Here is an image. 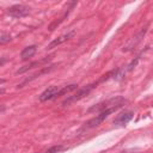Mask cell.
<instances>
[{
	"mask_svg": "<svg viewBox=\"0 0 153 153\" xmlns=\"http://www.w3.org/2000/svg\"><path fill=\"white\" fill-rule=\"evenodd\" d=\"M98 84H99V80H98V81H96V82H92V84H88V85L84 86V87H82V88H80V90H79V91H78L75 94L67 97V98H66V99L62 102V106L71 105V104H73V103L78 102V100L82 99L84 97H86L87 94H90V92H91L93 88H96Z\"/></svg>",
	"mask_w": 153,
	"mask_h": 153,
	"instance_id": "4",
	"label": "cell"
},
{
	"mask_svg": "<svg viewBox=\"0 0 153 153\" xmlns=\"http://www.w3.org/2000/svg\"><path fill=\"white\" fill-rule=\"evenodd\" d=\"M53 68H54V66H50L49 68H48V67H44V68H43V69H41L39 72H37V73H35V74H33V75H32L31 78H29V79H26V80H25V81H24V82H23V84H22V85H20L19 87H22V86H23L24 84H26L27 81H31V80H33L35 78H37V76H39V75H42V74H44V73H48V72H50V71H51Z\"/></svg>",
	"mask_w": 153,
	"mask_h": 153,
	"instance_id": "12",
	"label": "cell"
},
{
	"mask_svg": "<svg viewBox=\"0 0 153 153\" xmlns=\"http://www.w3.org/2000/svg\"><path fill=\"white\" fill-rule=\"evenodd\" d=\"M126 103H127V100H126L123 97L117 96V97H112V98H110V99H108V100L100 102V103H98V104L91 106V108L87 110V112H102L103 110H106V109L112 108V106H117V105L123 106Z\"/></svg>",
	"mask_w": 153,
	"mask_h": 153,
	"instance_id": "3",
	"label": "cell"
},
{
	"mask_svg": "<svg viewBox=\"0 0 153 153\" xmlns=\"http://www.w3.org/2000/svg\"><path fill=\"white\" fill-rule=\"evenodd\" d=\"M133 117H134V112L130 111V110H126V111L118 114L112 123L116 127H124V126H127L133 120Z\"/></svg>",
	"mask_w": 153,
	"mask_h": 153,
	"instance_id": "6",
	"label": "cell"
},
{
	"mask_svg": "<svg viewBox=\"0 0 153 153\" xmlns=\"http://www.w3.org/2000/svg\"><path fill=\"white\" fill-rule=\"evenodd\" d=\"M10 39H11V37H10L8 33H6V32H2V33H1V37H0V43H1V44H5V43L8 42Z\"/></svg>",
	"mask_w": 153,
	"mask_h": 153,
	"instance_id": "15",
	"label": "cell"
},
{
	"mask_svg": "<svg viewBox=\"0 0 153 153\" xmlns=\"http://www.w3.org/2000/svg\"><path fill=\"white\" fill-rule=\"evenodd\" d=\"M75 35V31L74 30H71V31H68L67 33H63L62 36H60V37H57V38H55V39H53L48 45H47V49H53V48H56L57 45H60V44H62L63 42H66V41H68V39H71L73 36Z\"/></svg>",
	"mask_w": 153,
	"mask_h": 153,
	"instance_id": "8",
	"label": "cell"
},
{
	"mask_svg": "<svg viewBox=\"0 0 153 153\" xmlns=\"http://www.w3.org/2000/svg\"><path fill=\"white\" fill-rule=\"evenodd\" d=\"M147 26H148V25H146V26H145V27H143V29H142V30H141L136 36H134V37H133V38L127 43V45L123 48V51H129V50H131L133 48H135V47L141 42L142 37H143V36H145V33L147 32Z\"/></svg>",
	"mask_w": 153,
	"mask_h": 153,
	"instance_id": "7",
	"label": "cell"
},
{
	"mask_svg": "<svg viewBox=\"0 0 153 153\" xmlns=\"http://www.w3.org/2000/svg\"><path fill=\"white\" fill-rule=\"evenodd\" d=\"M7 13L13 18H23V17L29 16L30 7H27L26 5H23V4H16L7 8Z\"/></svg>",
	"mask_w": 153,
	"mask_h": 153,
	"instance_id": "5",
	"label": "cell"
},
{
	"mask_svg": "<svg viewBox=\"0 0 153 153\" xmlns=\"http://www.w3.org/2000/svg\"><path fill=\"white\" fill-rule=\"evenodd\" d=\"M139 60H140V55H137L136 57H135V60H133L128 66H127V68H126V71L127 72H130V71H133L134 68H135V66L137 65V62H139Z\"/></svg>",
	"mask_w": 153,
	"mask_h": 153,
	"instance_id": "14",
	"label": "cell"
},
{
	"mask_svg": "<svg viewBox=\"0 0 153 153\" xmlns=\"http://www.w3.org/2000/svg\"><path fill=\"white\" fill-rule=\"evenodd\" d=\"M121 153H135V151L134 149H126V151H123Z\"/></svg>",
	"mask_w": 153,
	"mask_h": 153,
	"instance_id": "16",
	"label": "cell"
},
{
	"mask_svg": "<svg viewBox=\"0 0 153 153\" xmlns=\"http://www.w3.org/2000/svg\"><path fill=\"white\" fill-rule=\"evenodd\" d=\"M50 60H51V56H47V57H44V59H42V60H39V61L31 62V63L24 66L23 68H19L16 73H17V74H22V73H24V72H27L29 69H32V68H35V67H39V66H42V65H44V63H48Z\"/></svg>",
	"mask_w": 153,
	"mask_h": 153,
	"instance_id": "9",
	"label": "cell"
},
{
	"mask_svg": "<svg viewBox=\"0 0 153 153\" xmlns=\"http://www.w3.org/2000/svg\"><path fill=\"white\" fill-rule=\"evenodd\" d=\"M76 4H78V2H75V1H74V2H69V7L67 8V11L63 13V16H62L61 18H59V20H55V22L49 26V30H50V31H53L56 26H59V25L65 20V18H67V17H68V14H69V13H71V11L73 10V7H75V6H76Z\"/></svg>",
	"mask_w": 153,
	"mask_h": 153,
	"instance_id": "10",
	"label": "cell"
},
{
	"mask_svg": "<svg viewBox=\"0 0 153 153\" xmlns=\"http://www.w3.org/2000/svg\"><path fill=\"white\" fill-rule=\"evenodd\" d=\"M78 88L76 84H71V85H66V86H49L48 88H45L39 96L38 99L41 102H47V100H51L55 99L59 96H63L67 94L74 90Z\"/></svg>",
	"mask_w": 153,
	"mask_h": 153,
	"instance_id": "1",
	"label": "cell"
},
{
	"mask_svg": "<svg viewBox=\"0 0 153 153\" xmlns=\"http://www.w3.org/2000/svg\"><path fill=\"white\" fill-rule=\"evenodd\" d=\"M65 149V147L62 146V145H57V146H53V147H50L48 151H45L44 153H59V152H61V151H63Z\"/></svg>",
	"mask_w": 153,
	"mask_h": 153,
	"instance_id": "13",
	"label": "cell"
},
{
	"mask_svg": "<svg viewBox=\"0 0 153 153\" xmlns=\"http://www.w3.org/2000/svg\"><path fill=\"white\" fill-rule=\"evenodd\" d=\"M36 50H37V47H36L35 44L25 47V48L22 50V53H20V57H22V60H23V61H26V60H29L30 57H32V56L35 55Z\"/></svg>",
	"mask_w": 153,
	"mask_h": 153,
	"instance_id": "11",
	"label": "cell"
},
{
	"mask_svg": "<svg viewBox=\"0 0 153 153\" xmlns=\"http://www.w3.org/2000/svg\"><path fill=\"white\" fill-rule=\"evenodd\" d=\"M120 108H122V106L117 105V106H112V108H109V109H106V110H103L102 112H99L98 115H96V117H93V118L88 120L87 122H85L84 126H82V128H81V131L98 127L99 124H102V123L105 121V118H108L112 112H115V111H116L117 109H120Z\"/></svg>",
	"mask_w": 153,
	"mask_h": 153,
	"instance_id": "2",
	"label": "cell"
}]
</instances>
